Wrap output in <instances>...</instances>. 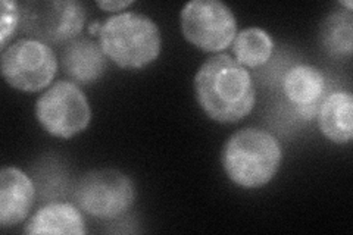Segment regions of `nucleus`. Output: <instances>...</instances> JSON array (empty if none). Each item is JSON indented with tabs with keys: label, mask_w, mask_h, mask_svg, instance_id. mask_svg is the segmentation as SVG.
<instances>
[{
	"label": "nucleus",
	"mask_w": 353,
	"mask_h": 235,
	"mask_svg": "<svg viewBox=\"0 0 353 235\" xmlns=\"http://www.w3.org/2000/svg\"><path fill=\"white\" fill-rule=\"evenodd\" d=\"M57 71V53L43 41L21 39L2 50V75L17 90L40 92L52 83Z\"/></svg>",
	"instance_id": "6"
},
{
	"label": "nucleus",
	"mask_w": 353,
	"mask_h": 235,
	"mask_svg": "<svg viewBox=\"0 0 353 235\" xmlns=\"http://www.w3.org/2000/svg\"><path fill=\"white\" fill-rule=\"evenodd\" d=\"M2 17H0V46L2 50L6 49V43L12 39L15 30L19 27L21 22V10L19 3L10 2V0H2Z\"/></svg>",
	"instance_id": "16"
},
{
	"label": "nucleus",
	"mask_w": 353,
	"mask_h": 235,
	"mask_svg": "<svg viewBox=\"0 0 353 235\" xmlns=\"http://www.w3.org/2000/svg\"><path fill=\"white\" fill-rule=\"evenodd\" d=\"M319 130L333 143L345 144L353 137V96L350 92H333L319 106Z\"/></svg>",
	"instance_id": "12"
},
{
	"label": "nucleus",
	"mask_w": 353,
	"mask_h": 235,
	"mask_svg": "<svg viewBox=\"0 0 353 235\" xmlns=\"http://www.w3.org/2000/svg\"><path fill=\"white\" fill-rule=\"evenodd\" d=\"M185 40L203 52L227 49L237 36V19L219 0H192L180 15Z\"/></svg>",
	"instance_id": "8"
},
{
	"label": "nucleus",
	"mask_w": 353,
	"mask_h": 235,
	"mask_svg": "<svg viewBox=\"0 0 353 235\" xmlns=\"http://www.w3.org/2000/svg\"><path fill=\"white\" fill-rule=\"evenodd\" d=\"M96 5L103 10H108V12H119V10H123L127 6L132 5V2L131 0H117V2H108V0L103 2V0H99Z\"/></svg>",
	"instance_id": "17"
},
{
	"label": "nucleus",
	"mask_w": 353,
	"mask_h": 235,
	"mask_svg": "<svg viewBox=\"0 0 353 235\" xmlns=\"http://www.w3.org/2000/svg\"><path fill=\"white\" fill-rule=\"evenodd\" d=\"M0 180V227L10 228L28 216L36 188L30 176L15 166L3 167Z\"/></svg>",
	"instance_id": "9"
},
{
	"label": "nucleus",
	"mask_w": 353,
	"mask_h": 235,
	"mask_svg": "<svg viewBox=\"0 0 353 235\" xmlns=\"http://www.w3.org/2000/svg\"><path fill=\"white\" fill-rule=\"evenodd\" d=\"M233 52L236 61L241 66L258 68L267 63L274 52V40L267 31L252 27L240 31L233 40Z\"/></svg>",
	"instance_id": "14"
},
{
	"label": "nucleus",
	"mask_w": 353,
	"mask_h": 235,
	"mask_svg": "<svg viewBox=\"0 0 353 235\" xmlns=\"http://www.w3.org/2000/svg\"><path fill=\"white\" fill-rule=\"evenodd\" d=\"M324 88L325 78L323 72L311 65H296L285 74L283 81L285 97L307 119L316 114V105L324 94Z\"/></svg>",
	"instance_id": "10"
},
{
	"label": "nucleus",
	"mask_w": 353,
	"mask_h": 235,
	"mask_svg": "<svg viewBox=\"0 0 353 235\" xmlns=\"http://www.w3.org/2000/svg\"><path fill=\"white\" fill-rule=\"evenodd\" d=\"M19 10L21 30L46 44L74 40L87 19L84 5L75 0H36L21 3Z\"/></svg>",
	"instance_id": "4"
},
{
	"label": "nucleus",
	"mask_w": 353,
	"mask_h": 235,
	"mask_svg": "<svg viewBox=\"0 0 353 235\" xmlns=\"http://www.w3.org/2000/svg\"><path fill=\"white\" fill-rule=\"evenodd\" d=\"M77 205L99 219H115L130 210L136 187L130 176L117 170L87 172L75 187Z\"/></svg>",
	"instance_id": "5"
},
{
	"label": "nucleus",
	"mask_w": 353,
	"mask_h": 235,
	"mask_svg": "<svg viewBox=\"0 0 353 235\" xmlns=\"http://www.w3.org/2000/svg\"><path fill=\"white\" fill-rule=\"evenodd\" d=\"M353 17L349 10H337L331 14L323 25L324 48L336 56H350L353 48Z\"/></svg>",
	"instance_id": "15"
},
{
	"label": "nucleus",
	"mask_w": 353,
	"mask_h": 235,
	"mask_svg": "<svg viewBox=\"0 0 353 235\" xmlns=\"http://www.w3.org/2000/svg\"><path fill=\"white\" fill-rule=\"evenodd\" d=\"M99 44L121 68L140 70L157 61L161 53V31L152 18L137 12H123L103 21Z\"/></svg>",
	"instance_id": "3"
},
{
	"label": "nucleus",
	"mask_w": 353,
	"mask_h": 235,
	"mask_svg": "<svg viewBox=\"0 0 353 235\" xmlns=\"http://www.w3.org/2000/svg\"><path fill=\"white\" fill-rule=\"evenodd\" d=\"M194 94L205 114L223 124L241 121L256 102L249 71L225 53L211 56L197 70Z\"/></svg>",
	"instance_id": "1"
},
{
	"label": "nucleus",
	"mask_w": 353,
	"mask_h": 235,
	"mask_svg": "<svg viewBox=\"0 0 353 235\" xmlns=\"http://www.w3.org/2000/svg\"><path fill=\"white\" fill-rule=\"evenodd\" d=\"M26 234H74L87 232L79 207L71 203H50L39 209L28 221Z\"/></svg>",
	"instance_id": "13"
},
{
	"label": "nucleus",
	"mask_w": 353,
	"mask_h": 235,
	"mask_svg": "<svg viewBox=\"0 0 353 235\" xmlns=\"http://www.w3.org/2000/svg\"><path fill=\"white\" fill-rule=\"evenodd\" d=\"M62 68L74 83L90 84L106 70V54L101 44L88 39H74L62 53Z\"/></svg>",
	"instance_id": "11"
},
{
	"label": "nucleus",
	"mask_w": 353,
	"mask_h": 235,
	"mask_svg": "<svg viewBox=\"0 0 353 235\" xmlns=\"http://www.w3.org/2000/svg\"><path fill=\"white\" fill-rule=\"evenodd\" d=\"M281 158V145L271 132L245 128L227 140L221 153V163L234 184L243 188H258L275 176Z\"/></svg>",
	"instance_id": "2"
},
{
	"label": "nucleus",
	"mask_w": 353,
	"mask_h": 235,
	"mask_svg": "<svg viewBox=\"0 0 353 235\" xmlns=\"http://www.w3.org/2000/svg\"><path fill=\"white\" fill-rule=\"evenodd\" d=\"M36 116L52 136L71 139L90 124L92 109L79 85L72 81H59L39 97Z\"/></svg>",
	"instance_id": "7"
}]
</instances>
